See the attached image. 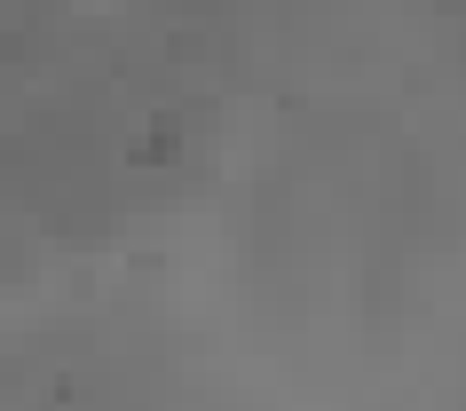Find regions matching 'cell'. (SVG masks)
Returning a JSON list of instances; mask_svg holds the SVG:
<instances>
[{
  "instance_id": "7a4b0ae2",
  "label": "cell",
  "mask_w": 466,
  "mask_h": 411,
  "mask_svg": "<svg viewBox=\"0 0 466 411\" xmlns=\"http://www.w3.org/2000/svg\"><path fill=\"white\" fill-rule=\"evenodd\" d=\"M72 0H0V72L25 79L40 56H48V32L64 25Z\"/></svg>"
},
{
  "instance_id": "6da1fadb",
  "label": "cell",
  "mask_w": 466,
  "mask_h": 411,
  "mask_svg": "<svg viewBox=\"0 0 466 411\" xmlns=\"http://www.w3.org/2000/svg\"><path fill=\"white\" fill-rule=\"evenodd\" d=\"M214 159V103L174 56L72 48L0 119V198L40 238H103L174 206Z\"/></svg>"
}]
</instances>
